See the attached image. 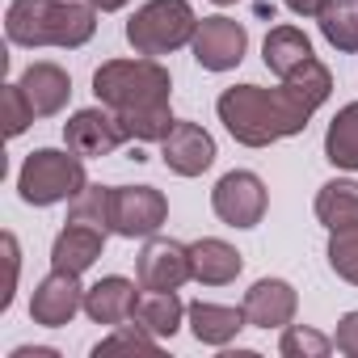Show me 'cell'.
<instances>
[{
	"instance_id": "cell-1",
	"label": "cell",
	"mask_w": 358,
	"mask_h": 358,
	"mask_svg": "<svg viewBox=\"0 0 358 358\" xmlns=\"http://www.w3.org/2000/svg\"><path fill=\"white\" fill-rule=\"evenodd\" d=\"M329 89H333V76L312 55L291 76H282L278 89H262V85H232V89H224L215 110H220V122L228 127V135L236 143L266 148L274 139L299 135L308 127V118L329 101Z\"/></svg>"
},
{
	"instance_id": "cell-2",
	"label": "cell",
	"mask_w": 358,
	"mask_h": 358,
	"mask_svg": "<svg viewBox=\"0 0 358 358\" xmlns=\"http://www.w3.org/2000/svg\"><path fill=\"white\" fill-rule=\"evenodd\" d=\"M93 93L101 106H110L127 131V139L152 143L173 131L169 93L173 80L156 59H110L93 72Z\"/></svg>"
},
{
	"instance_id": "cell-3",
	"label": "cell",
	"mask_w": 358,
	"mask_h": 358,
	"mask_svg": "<svg viewBox=\"0 0 358 358\" xmlns=\"http://www.w3.org/2000/svg\"><path fill=\"white\" fill-rule=\"evenodd\" d=\"M93 30V5L76 0H13L5 13V34L17 47H85Z\"/></svg>"
},
{
	"instance_id": "cell-4",
	"label": "cell",
	"mask_w": 358,
	"mask_h": 358,
	"mask_svg": "<svg viewBox=\"0 0 358 358\" xmlns=\"http://www.w3.org/2000/svg\"><path fill=\"white\" fill-rule=\"evenodd\" d=\"M85 156H76L72 148L68 152H55V148H38L26 156L22 173H17V190H22V203L30 207H51V203H64V199H76L89 182H85Z\"/></svg>"
},
{
	"instance_id": "cell-5",
	"label": "cell",
	"mask_w": 358,
	"mask_h": 358,
	"mask_svg": "<svg viewBox=\"0 0 358 358\" xmlns=\"http://www.w3.org/2000/svg\"><path fill=\"white\" fill-rule=\"evenodd\" d=\"M194 30H199V17L190 9V0H148L127 22V43L139 55H169L194 43Z\"/></svg>"
},
{
	"instance_id": "cell-6",
	"label": "cell",
	"mask_w": 358,
	"mask_h": 358,
	"mask_svg": "<svg viewBox=\"0 0 358 358\" xmlns=\"http://www.w3.org/2000/svg\"><path fill=\"white\" fill-rule=\"evenodd\" d=\"M266 203H270V199H266L262 177H257V173H245V169L220 177V186L211 190L215 215H220L224 224H232V228H257L262 215H266Z\"/></svg>"
},
{
	"instance_id": "cell-7",
	"label": "cell",
	"mask_w": 358,
	"mask_h": 358,
	"mask_svg": "<svg viewBox=\"0 0 358 358\" xmlns=\"http://www.w3.org/2000/svg\"><path fill=\"white\" fill-rule=\"evenodd\" d=\"M169 215V203L152 186H114V207H110V232L135 241L152 236Z\"/></svg>"
},
{
	"instance_id": "cell-8",
	"label": "cell",
	"mask_w": 358,
	"mask_h": 358,
	"mask_svg": "<svg viewBox=\"0 0 358 358\" xmlns=\"http://www.w3.org/2000/svg\"><path fill=\"white\" fill-rule=\"evenodd\" d=\"M249 47V30L232 17H203L194 30V59L207 72H228L245 59Z\"/></svg>"
},
{
	"instance_id": "cell-9",
	"label": "cell",
	"mask_w": 358,
	"mask_h": 358,
	"mask_svg": "<svg viewBox=\"0 0 358 358\" xmlns=\"http://www.w3.org/2000/svg\"><path fill=\"white\" fill-rule=\"evenodd\" d=\"M139 287L143 291H177L186 278H194V262H190V249L186 245H177V241H148L143 253H139Z\"/></svg>"
},
{
	"instance_id": "cell-10",
	"label": "cell",
	"mask_w": 358,
	"mask_h": 358,
	"mask_svg": "<svg viewBox=\"0 0 358 358\" xmlns=\"http://www.w3.org/2000/svg\"><path fill=\"white\" fill-rule=\"evenodd\" d=\"M80 308H85V287H80V274H68V270H51L30 299V316L43 329H64Z\"/></svg>"
},
{
	"instance_id": "cell-11",
	"label": "cell",
	"mask_w": 358,
	"mask_h": 358,
	"mask_svg": "<svg viewBox=\"0 0 358 358\" xmlns=\"http://www.w3.org/2000/svg\"><path fill=\"white\" fill-rule=\"evenodd\" d=\"M64 143L76 156H110L118 143H127V131L110 106L106 110H76L64 127Z\"/></svg>"
},
{
	"instance_id": "cell-12",
	"label": "cell",
	"mask_w": 358,
	"mask_h": 358,
	"mask_svg": "<svg viewBox=\"0 0 358 358\" xmlns=\"http://www.w3.org/2000/svg\"><path fill=\"white\" fill-rule=\"evenodd\" d=\"M160 156L177 177H199L215 164V139L199 122H173V131L160 139Z\"/></svg>"
},
{
	"instance_id": "cell-13",
	"label": "cell",
	"mask_w": 358,
	"mask_h": 358,
	"mask_svg": "<svg viewBox=\"0 0 358 358\" xmlns=\"http://www.w3.org/2000/svg\"><path fill=\"white\" fill-rule=\"evenodd\" d=\"M245 320L253 329H287L295 320V308H299V295L291 282L282 278H257L245 295Z\"/></svg>"
},
{
	"instance_id": "cell-14",
	"label": "cell",
	"mask_w": 358,
	"mask_h": 358,
	"mask_svg": "<svg viewBox=\"0 0 358 358\" xmlns=\"http://www.w3.org/2000/svg\"><path fill=\"white\" fill-rule=\"evenodd\" d=\"M17 85H22V93H26L34 118L59 114V110L68 106V97H72V80H68V72H64L59 64H30Z\"/></svg>"
},
{
	"instance_id": "cell-15",
	"label": "cell",
	"mask_w": 358,
	"mask_h": 358,
	"mask_svg": "<svg viewBox=\"0 0 358 358\" xmlns=\"http://www.w3.org/2000/svg\"><path fill=\"white\" fill-rule=\"evenodd\" d=\"M106 249V232L93 228V224H68L55 245H51V270H68V274H85Z\"/></svg>"
},
{
	"instance_id": "cell-16",
	"label": "cell",
	"mask_w": 358,
	"mask_h": 358,
	"mask_svg": "<svg viewBox=\"0 0 358 358\" xmlns=\"http://www.w3.org/2000/svg\"><path fill=\"white\" fill-rule=\"evenodd\" d=\"M135 299H139L135 295V282L110 274V278H101V282H93L85 291V312H89L93 324H122V320H131Z\"/></svg>"
},
{
	"instance_id": "cell-17",
	"label": "cell",
	"mask_w": 358,
	"mask_h": 358,
	"mask_svg": "<svg viewBox=\"0 0 358 358\" xmlns=\"http://www.w3.org/2000/svg\"><path fill=\"white\" fill-rule=\"evenodd\" d=\"M186 316H190V329H194V337L203 341V345H228L249 320H245V308H220V303H190L186 308Z\"/></svg>"
},
{
	"instance_id": "cell-18",
	"label": "cell",
	"mask_w": 358,
	"mask_h": 358,
	"mask_svg": "<svg viewBox=\"0 0 358 358\" xmlns=\"http://www.w3.org/2000/svg\"><path fill=\"white\" fill-rule=\"evenodd\" d=\"M190 262H194V278L207 282V287H224V282H232V278L241 274V266H245L241 253H236L228 241H215V236L190 245Z\"/></svg>"
},
{
	"instance_id": "cell-19",
	"label": "cell",
	"mask_w": 358,
	"mask_h": 358,
	"mask_svg": "<svg viewBox=\"0 0 358 358\" xmlns=\"http://www.w3.org/2000/svg\"><path fill=\"white\" fill-rule=\"evenodd\" d=\"M182 316H186V308L177 299V291H143L135 299V312H131V320L139 329H148L152 337H173Z\"/></svg>"
},
{
	"instance_id": "cell-20",
	"label": "cell",
	"mask_w": 358,
	"mask_h": 358,
	"mask_svg": "<svg viewBox=\"0 0 358 358\" xmlns=\"http://www.w3.org/2000/svg\"><path fill=\"white\" fill-rule=\"evenodd\" d=\"M262 55H266V68L282 80V76H291L303 59H312V43H308V34L295 30V26H274V30L266 34Z\"/></svg>"
},
{
	"instance_id": "cell-21",
	"label": "cell",
	"mask_w": 358,
	"mask_h": 358,
	"mask_svg": "<svg viewBox=\"0 0 358 358\" xmlns=\"http://www.w3.org/2000/svg\"><path fill=\"white\" fill-rule=\"evenodd\" d=\"M316 220L329 232L358 224V182H329V186H320V194H316Z\"/></svg>"
},
{
	"instance_id": "cell-22",
	"label": "cell",
	"mask_w": 358,
	"mask_h": 358,
	"mask_svg": "<svg viewBox=\"0 0 358 358\" xmlns=\"http://www.w3.org/2000/svg\"><path fill=\"white\" fill-rule=\"evenodd\" d=\"M324 156L337 164V169H358V101L341 106L337 118L329 122V135H324Z\"/></svg>"
},
{
	"instance_id": "cell-23",
	"label": "cell",
	"mask_w": 358,
	"mask_h": 358,
	"mask_svg": "<svg viewBox=\"0 0 358 358\" xmlns=\"http://www.w3.org/2000/svg\"><path fill=\"white\" fill-rule=\"evenodd\" d=\"M320 34L337 51H358V0H329L320 13Z\"/></svg>"
},
{
	"instance_id": "cell-24",
	"label": "cell",
	"mask_w": 358,
	"mask_h": 358,
	"mask_svg": "<svg viewBox=\"0 0 358 358\" xmlns=\"http://www.w3.org/2000/svg\"><path fill=\"white\" fill-rule=\"evenodd\" d=\"M110 207H114V190H110V186H85V190L72 199L68 215H72L76 224H93V228L110 232Z\"/></svg>"
},
{
	"instance_id": "cell-25",
	"label": "cell",
	"mask_w": 358,
	"mask_h": 358,
	"mask_svg": "<svg viewBox=\"0 0 358 358\" xmlns=\"http://www.w3.org/2000/svg\"><path fill=\"white\" fill-rule=\"evenodd\" d=\"M110 354H160V345L139 324H114V333L93 345V358H110Z\"/></svg>"
},
{
	"instance_id": "cell-26",
	"label": "cell",
	"mask_w": 358,
	"mask_h": 358,
	"mask_svg": "<svg viewBox=\"0 0 358 358\" xmlns=\"http://www.w3.org/2000/svg\"><path fill=\"white\" fill-rule=\"evenodd\" d=\"M329 266H333L345 282L358 287V224L337 228V232L329 236Z\"/></svg>"
},
{
	"instance_id": "cell-27",
	"label": "cell",
	"mask_w": 358,
	"mask_h": 358,
	"mask_svg": "<svg viewBox=\"0 0 358 358\" xmlns=\"http://www.w3.org/2000/svg\"><path fill=\"white\" fill-rule=\"evenodd\" d=\"M278 350H282V358H324V354L333 350V341H329L324 333H316V329L287 324V333H282Z\"/></svg>"
},
{
	"instance_id": "cell-28",
	"label": "cell",
	"mask_w": 358,
	"mask_h": 358,
	"mask_svg": "<svg viewBox=\"0 0 358 358\" xmlns=\"http://www.w3.org/2000/svg\"><path fill=\"white\" fill-rule=\"evenodd\" d=\"M0 106H5V135L17 139L30 122H34V110L22 93V85H5V93H0Z\"/></svg>"
},
{
	"instance_id": "cell-29",
	"label": "cell",
	"mask_w": 358,
	"mask_h": 358,
	"mask_svg": "<svg viewBox=\"0 0 358 358\" xmlns=\"http://www.w3.org/2000/svg\"><path fill=\"white\" fill-rule=\"evenodd\" d=\"M5 266H9V278H5V291H0V308H9L13 303V291H17V270H22V249H17V236L5 232Z\"/></svg>"
},
{
	"instance_id": "cell-30",
	"label": "cell",
	"mask_w": 358,
	"mask_h": 358,
	"mask_svg": "<svg viewBox=\"0 0 358 358\" xmlns=\"http://www.w3.org/2000/svg\"><path fill=\"white\" fill-rule=\"evenodd\" d=\"M333 345H337L341 354L358 358V312H345V316H341V324H337V337H333Z\"/></svg>"
},
{
	"instance_id": "cell-31",
	"label": "cell",
	"mask_w": 358,
	"mask_h": 358,
	"mask_svg": "<svg viewBox=\"0 0 358 358\" xmlns=\"http://www.w3.org/2000/svg\"><path fill=\"white\" fill-rule=\"evenodd\" d=\"M282 5H287L291 13H299V17H320V13L329 9V0H282Z\"/></svg>"
},
{
	"instance_id": "cell-32",
	"label": "cell",
	"mask_w": 358,
	"mask_h": 358,
	"mask_svg": "<svg viewBox=\"0 0 358 358\" xmlns=\"http://www.w3.org/2000/svg\"><path fill=\"white\" fill-rule=\"evenodd\" d=\"M9 358H59L51 345H22V350H13Z\"/></svg>"
},
{
	"instance_id": "cell-33",
	"label": "cell",
	"mask_w": 358,
	"mask_h": 358,
	"mask_svg": "<svg viewBox=\"0 0 358 358\" xmlns=\"http://www.w3.org/2000/svg\"><path fill=\"white\" fill-rule=\"evenodd\" d=\"M89 5H93V9H101V13H114V9H122V5H127V0H89Z\"/></svg>"
},
{
	"instance_id": "cell-34",
	"label": "cell",
	"mask_w": 358,
	"mask_h": 358,
	"mask_svg": "<svg viewBox=\"0 0 358 358\" xmlns=\"http://www.w3.org/2000/svg\"><path fill=\"white\" fill-rule=\"evenodd\" d=\"M215 5H236V0H215Z\"/></svg>"
}]
</instances>
